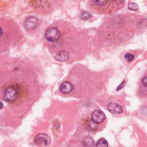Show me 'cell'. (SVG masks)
<instances>
[{
  "mask_svg": "<svg viewBox=\"0 0 147 147\" xmlns=\"http://www.w3.org/2000/svg\"><path fill=\"white\" fill-rule=\"evenodd\" d=\"M19 90L18 88L13 85L9 86L5 91L4 99L9 102L15 101L18 97Z\"/></svg>",
  "mask_w": 147,
  "mask_h": 147,
  "instance_id": "6da1fadb",
  "label": "cell"
},
{
  "mask_svg": "<svg viewBox=\"0 0 147 147\" xmlns=\"http://www.w3.org/2000/svg\"><path fill=\"white\" fill-rule=\"evenodd\" d=\"M60 36L59 30L56 27L48 28L45 33L46 39L51 42H56L59 40Z\"/></svg>",
  "mask_w": 147,
  "mask_h": 147,
  "instance_id": "7a4b0ae2",
  "label": "cell"
},
{
  "mask_svg": "<svg viewBox=\"0 0 147 147\" xmlns=\"http://www.w3.org/2000/svg\"><path fill=\"white\" fill-rule=\"evenodd\" d=\"M51 140L47 134L40 133L37 134L34 138L35 144L39 146H47L51 144Z\"/></svg>",
  "mask_w": 147,
  "mask_h": 147,
  "instance_id": "3957f363",
  "label": "cell"
},
{
  "mask_svg": "<svg viewBox=\"0 0 147 147\" xmlns=\"http://www.w3.org/2000/svg\"><path fill=\"white\" fill-rule=\"evenodd\" d=\"M91 119L95 123H100L106 119V115L102 111L95 110L91 114Z\"/></svg>",
  "mask_w": 147,
  "mask_h": 147,
  "instance_id": "277c9868",
  "label": "cell"
},
{
  "mask_svg": "<svg viewBox=\"0 0 147 147\" xmlns=\"http://www.w3.org/2000/svg\"><path fill=\"white\" fill-rule=\"evenodd\" d=\"M107 108L110 112L114 114H119L123 112V109L122 107L117 103L111 102L109 103L107 106Z\"/></svg>",
  "mask_w": 147,
  "mask_h": 147,
  "instance_id": "5b68a950",
  "label": "cell"
},
{
  "mask_svg": "<svg viewBox=\"0 0 147 147\" xmlns=\"http://www.w3.org/2000/svg\"><path fill=\"white\" fill-rule=\"evenodd\" d=\"M38 24V21L36 18L31 17L26 20L25 22V25L26 29L28 30H32L36 28Z\"/></svg>",
  "mask_w": 147,
  "mask_h": 147,
  "instance_id": "8992f818",
  "label": "cell"
},
{
  "mask_svg": "<svg viewBox=\"0 0 147 147\" xmlns=\"http://www.w3.org/2000/svg\"><path fill=\"white\" fill-rule=\"evenodd\" d=\"M69 55L68 52L65 51H61L58 52L55 55V59L59 61H66L69 59Z\"/></svg>",
  "mask_w": 147,
  "mask_h": 147,
  "instance_id": "52a82bcc",
  "label": "cell"
},
{
  "mask_svg": "<svg viewBox=\"0 0 147 147\" xmlns=\"http://www.w3.org/2000/svg\"><path fill=\"white\" fill-rule=\"evenodd\" d=\"M60 91L63 94H68L73 90V86L68 82H64L60 87Z\"/></svg>",
  "mask_w": 147,
  "mask_h": 147,
  "instance_id": "ba28073f",
  "label": "cell"
},
{
  "mask_svg": "<svg viewBox=\"0 0 147 147\" xmlns=\"http://www.w3.org/2000/svg\"><path fill=\"white\" fill-rule=\"evenodd\" d=\"M96 147H108V142L106 139L100 138L96 142Z\"/></svg>",
  "mask_w": 147,
  "mask_h": 147,
  "instance_id": "9c48e42d",
  "label": "cell"
},
{
  "mask_svg": "<svg viewBox=\"0 0 147 147\" xmlns=\"http://www.w3.org/2000/svg\"><path fill=\"white\" fill-rule=\"evenodd\" d=\"M128 8L130 10L136 11L138 9V5L136 3L133 2H130L128 5Z\"/></svg>",
  "mask_w": 147,
  "mask_h": 147,
  "instance_id": "30bf717a",
  "label": "cell"
},
{
  "mask_svg": "<svg viewBox=\"0 0 147 147\" xmlns=\"http://www.w3.org/2000/svg\"><path fill=\"white\" fill-rule=\"evenodd\" d=\"M125 59L127 61H131L134 59V56H133V55H132L131 53H127L125 55Z\"/></svg>",
  "mask_w": 147,
  "mask_h": 147,
  "instance_id": "8fae6325",
  "label": "cell"
},
{
  "mask_svg": "<svg viewBox=\"0 0 147 147\" xmlns=\"http://www.w3.org/2000/svg\"><path fill=\"white\" fill-rule=\"evenodd\" d=\"M91 17H92V16L90 13H88L86 11H83L81 15V18H82L83 19H84V20L89 19Z\"/></svg>",
  "mask_w": 147,
  "mask_h": 147,
  "instance_id": "7c38bea8",
  "label": "cell"
},
{
  "mask_svg": "<svg viewBox=\"0 0 147 147\" xmlns=\"http://www.w3.org/2000/svg\"><path fill=\"white\" fill-rule=\"evenodd\" d=\"M92 2L95 3L96 5L103 6V5H105L109 2L108 1H94Z\"/></svg>",
  "mask_w": 147,
  "mask_h": 147,
  "instance_id": "4fadbf2b",
  "label": "cell"
},
{
  "mask_svg": "<svg viewBox=\"0 0 147 147\" xmlns=\"http://www.w3.org/2000/svg\"><path fill=\"white\" fill-rule=\"evenodd\" d=\"M84 143H87L88 142V144L87 145V146H92L93 145V144H94V141L91 139V138H90V137H87V138H86L85 140H84Z\"/></svg>",
  "mask_w": 147,
  "mask_h": 147,
  "instance_id": "5bb4252c",
  "label": "cell"
},
{
  "mask_svg": "<svg viewBox=\"0 0 147 147\" xmlns=\"http://www.w3.org/2000/svg\"><path fill=\"white\" fill-rule=\"evenodd\" d=\"M125 81H123V82L121 83V84L118 86V87H117V90L118 91V90L121 89V88L125 86Z\"/></svg>",
  "mask_w": 147,
  "mask_h": 147,
  "instance_id": "9a60e30c",
  "label": "cell"
},
{
  "mask_svg": "<svg viewBox=\"0 0 147 147\" xmlns=\"http://www.w3.org/2000/svg\"><path fill=\"white\" fill-rule=\"evenodd\" d=\"M142 83L144 86V87H146V83H147V80H146V77H144L142 80Z\"/></svg>",
  "mask_w": 147,
  "mask_h": 147,
  "instance_id": "2e32d148",
  "label": "cell"
},
{
  "mask_svg": "<svg viewBox=\"0 0 147 147\" xmlns=\"http://www.w3.org/2000/svg\"><path fill=\"white\" fill-rule=\"evenodd\" d=\"M3 103H2V102H0V110L2 109L3 108Z\"/></svg>",
  "mask_w": 147,
  "mask_h": 147,
  "instance_id": "e0dca14e",
  "label": "cell"
},
{
  "mask_svg": "<svg viewBox=\"0 0 147 147\" xmlns=\"http://www.w3.org/2000/svg\"><path fill=\"white\" fill-rule=\"evenodd\" d=\"M2 29L0 28V37L2 36Z\"/></svg>",
  "mask_w": 147,
  "mask_h": 147,
  "instance_id": "ac0fdd59",
  "label": "cell"
}]
</instances>
